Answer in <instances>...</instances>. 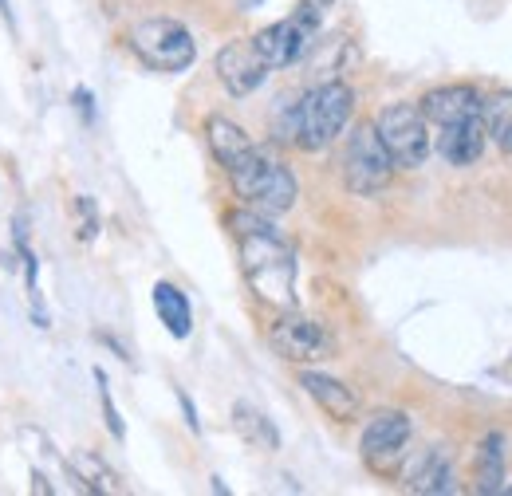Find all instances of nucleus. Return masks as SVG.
I'll return each instance as SVG.
<instances>
[{
  "label": "nucleus",
  "instance_id": "nucleus-1",
  "mask_svg": "<svg viewBox=\"0 0 512 496\" xmlns=\"http://www.w3.org/2000/svg\"><path fill=\"white\" fill-rule=\"evenodd\" d=\"M229 229L241 248V272L249 280L260 304L280 311L296 308V248L284 241V233L272 225V217L256 213V209H241L229 213Z\"/></svg>",
  "mask_w": 512,
  "mask_h": 496
},
{
  "label": "nucleus",
  "instance_id": "nucleus-2",
  "mask_svg": "<svg viewBox=\"0 0 512 496\" xmlns=\"http://www.w3.org/2000/svg\"><path fill=\"white\" fill-rule=\"evenodd\" d=\"M229 182L237 189V197H241L249 209L264 213V217L288 213V209L296 205V197H300L296 174H292L280 158H272L268 150H260V146H253V154H249L241 166L229 170Z\"/></svg>",
  "mask_w": 512,
  "mask_h": 496
},
{
  "label": "nucleus",
  "instance_id": "nucleus-3",
  "mask_svg": "<svg viewBox=\"0 0 512 496\" xmlns=\"http://www.w3.org/2000/svg\"><path fill=\"white\" fill-rule=\"evenodd\" d=\"M355 111V91L339 79H327L320 87H312L300 103H296V146L308 154L327 150L351 123Z\"/></svg>",
  "mask_w": 512,
  "mask_h": 496
},
{
  "label": "nucleus",
  "instance_id": "nucleus-4",
  "mask_svg": "<svg viewBox=\"0 0 512 496\" xmlns=\"http://www.w3.org/2000/svg\"><path fill=\"white\" fill-rule=\"evenodd\" d=\"M130 52L138 63H146L150 71L162 75H182L197 60V44H193L190 28L170 20V16H154L130 28Z\"/></svg>",
  "mask_w": 512,
  "mask_h": 496
},
{
  "label": "nucleus",
  "instance_id": "nucleus-5",
  "mask_svg": "<svg viewBox=\"0 0 512 496\" xmlns=\"http://www.w3.org/2000/svg\"><path fill=\"white\" fill-rule=\"evenodd\" d=\"M390 178H394V158L386 154L379 130L375 123H359L343 146V186L355 197H375L390 186Z\"/></svg>",
  "mask_w": 512,
  "mask_h": 496
},
{
  "label": "nucleus",
  "instance_id": "nucleus-6",
  "mask_svg": "<svg viewBox=\"0 0 512 496\" xmlns=\"http://www.w3.org/2000/svg\"><path fill=\"white\" fill-rule=\"evenodd\" d=\"M375 130L383 138L386 154L394 158V170H418L426 166L434 142H430V123L422 115V107L414 103H390L379 111Z\"/></svg>",
  "mask_w": 512,
  "mask_h": 496
},
{
  "label": "nucleus",
  "instance_id": "nucleus-7",
  "mask_svg": "<svg viewBox=\"0 0 512 496\" xmlns=\"http://www.w3.org/2000/svg\"><path fill=\"white\" fill-rule=\"evenodd\" d=\"M316 32H320V8L312 0H304V4H296L292 16H284V20L268 24L264 32H256L253 44L256 52L268 60V67L276 71V67H292L296 60H304L312 40H316Z\"/></svg>",
  "mask_w": 512,
  "mask_h": 496
},
{
  "label": "nucleus",
  "instance_id": "nucleus-8",
  "mask_svg": "<svg viewBox=\"0 0 512 496\" xmlns=\"http://www.w3.org/2000/svg\"><path fill=\"white\" fill-rule=\"evenodd\" d=\"M268 343H272V351H276L280 359H288V363H320V359L331 355L327 331H323L316 319L300 315V311H284V315L272 323Z\"/></svg>",
  "mask_w": 512,
  "mask_h": 496
},
{
  "label": "nucleus",
  "instance_id": "nucleus-9",
  "mask_svg": "<svg viewBox=\"0 0 512 496\" xmlns=\"http://www.w3.org/2000/svg\"><path fill=\"white\" fill-rule=\"evenodd\" d=\"M268 60L256 52L253 40H233L217 52V79L225 83V91L233 99H249L256 87L268 79Z\"/></svg>",
  "mask_w": 512,
  "mask_h": 496
},
{
  "label": "nucleus",
  "instance_id": "nucleus-10",
  "mask_svg": "<svg viewBox=\"0 0 512 496\" xmlns=\"http://www.w3.org/2000/svg\"><path fill=\"white\" fill-rule=\"evenodd\" d=\"M410 430H414L410 426V414H402V410H379L367 422V430H363V457L375 469H386V461L402 457V449L410 441Z\"/></svg>",
  "mask_w": 512,
  "mask_h": 496
},
{
  "label": "nucleus",
  "instance_id": "nucleus-11",
  "mask_svg": "<svg viewBox=\"0 0 512 496\" xmlns=\"http://www.w3.org/2000/svg\"><path fill=\"white\" fill-rule=\"evenodd\" d=\"M422 115L430 126H449L461 119H477L481 115V95L469 83H446L422 95Z\"/></svg>",
  "mask_w": 512,
  "mask_h": 496
},
{
  "label": "nucleus",
  "instance_id": "nucleus-12",
  "mask_svg": "<svg viewBox=\"0 0 512 496\" xmlns=\"http://www.w3.org/2000/svg\"><path fill=\"white\" fill-rule=\"evenodd\" d=\"M485 142H489V134H485L481 115H477V119H461V123L438 126L434 150L446 158L449 166H473V162L485 154Z\"/></svg>",
  "mask_w": 512,
  "mask_h": 496
},
{
  "label": "nucleus",
  "instance_id": "nucleus-13",
  "mask_svg": "<svg viewBox=\"0 0 512 496\" xmlns=\"http://www.w3.org/2000/svg\"><path fill=\"white\" fill-rule=\"evenodd\" d=\"M300 386L316 398V406L327 418H335V422H355L359 418V394L347 382H339V378L323 371H300Z\"/></svg>",
  "mask_w": 512,
  "mask_h": 496
},
{
  "label": "nucleus",
  "instance_id": "nucleus-14",
  "mask_svg": "<svg viewBox=\"0 0 512 496\" xmlns=\"http://www.w3.org/2000/svg\"><path fill=\"white\" fill-rule=\"evenodd\" d=\"M205 138H209V150H213V158L221 162L225 174H229L233 166H241L256 146L253 138L233 123V119H225V115H209V119H205Z\"/></svg>",
  "mask_w": 512,
  "mask_h": 496
},
{
  "label": "nucleus",
  "instance_id": "nucleus-15",
  "mask_svg": "<svg viewBox=\"0 0 512 496\" xmlns=\"http://www.w3.org/2000/svg\"><path fill=\"white\" fill-rule=\"evenodd\" d=\"M406 489L422 496L457 493V477H453V465H449L446 449H430L422 461H414V469L406 473Z\"/></svg>",
  "mask_w": 512,
  "mask_h": 496
},
{
  "label": "nucleus",
  "instance_id": "nucleus-16",
  "mask_svg": "<svg viewBox=\"0 0 512 496\" xmlns=\"http://www.w3.org/2000/svg\"><path fill=\"white\" fill-rule=\"evenodd\" d=\"M154 311H158V319L166 323V331H170L174 339H186L193 331L190 300H186V292L174 288L170 280H158V284H154Z\"/></svg>",
  "mask_w": 512,
  "mask_h": 496
},
{
  "label": "nucleus",
  "instance_id": "nucleus-17",
  "mask_svg": "<svg viewBox=\"0 0 512 496\" xmlns=\"http://www.w3.org/2000/svg\"><path fill=\"white\" fill-rule=\"evenodd\" d=\"M473 481H477V493L493 496L501 493L505 485V437L489 434L477 449V465H473Z\"/></svg>",
  "mask_w": 512,
  "mask_h": 496
},
{
  "label": "nucleus",
  "instance_id": "nucleus-18",
  "mask_svg": "<svg viewBox=\"0 0 512 496\" xmlns=\"http://www.w3.org/2000/svg\"><path fill=\"white\" fill-rule=\"evenodd\" d=\"M233 426H237V434L245 437L253 449H264V453H276L280 449V430L268 422V414H260L249 402H237L233 406Z\"/></svg>",
  "mask_w": 512,
  "mask_h": 496
},
{
  "label": "nucleus",
  "instance_id": "nucleus-19",
  "mask_svg": "<svg viewBox=\"0 0 512 496\" xmlns=\"http://www.w3.org/2000/svg\"><path fill=\"white\" fill-rule=\"evenodd\" d=\"M481 123H485L489 142H497V150L512 154V91H497L481 99Z\"/></svg>",
  "mask_w": 512,
  "mask_h": 496
},
{
  "label": "nucleus",
  "instance_id": "nucleus-20",
  "mask_svg": "<svg viewBox=\"0 0 512 496\" xmlns=\"http://www.w3.org/2000/svg\"><path fill=\"white\" fill-rule=\"evenodd\" d=\"M75 473H79V481H83L91 493H123L119 477H115L99 457H91V453H79V457H75Z\"/></svg>",
  "mask_w": 512,
  "mask_h": 496
},
{
  "label": "nucleus",
  "instance_id": "nucleus-21",
  "mask_svg": "<svg viewBox=\"0 0 512 496\" xmlns=\"http://www.w3.org/2000/svg\"><path fill=\"white\" fill-rule=\"evenodd\" d=\"M95 382H99V402H103V418H107V430L111 437H127V426H123V418H119V410H115V402H111V386H107V374L95 371Z\"/></svg>",
  "mask_w": 512,
  "mask_h": 496
},
{
  "label": "nucleus",
  "instance_id": "nucleus-22",
  "mask_svg": "<svg viewBox=\"0 0 512 496\" xmlns=\"http://www.w3.org/2000/svg\"><path fill=\"white\" fill-rule=\"evenodd\" d=\"M79 213H83V229H79V241H95L99 233V221H95V205L87 197H79Z\"/></svg>",
  "mask_w": 512,
  "mask_h": 496
},
{
  "label": "nucleus",
  "instance_id": "nucleus-23",
  "mask_svg": "<svg viewBox=\"0 0 512 496\" xmlns=\"http://www.w3.org/2000/svg\"><path fill=\"white\" fill-rule=\"evenodd\" d=\"M178 402H182V414H186V422H190L193 434H201V422H197V410H193L190 394H178Z\"/></svg>",
  "mask_w": 512,
  "mask_h": 496
},
{
  "label": "nucleus",
  "instance_id": "nucleus-24",
  "mask_svg": "<svg viewBox=\"0 0 512 496\" xmlns=\"http://www.w3.org/2000/svg\"><path fill=\"white\" fill-rule=\"evenodd\" d=\"M0 16H4V24L12 28V8H8V0H0Z\"/></svg>",
  "mask_w": 512,
  "mask_h": 496
},
{
  "label": "nucleus",
  "instance_id": "nucleus-25",
  "mask_svg": "<svg viewBox=\"0 0 512 496\" xmlns=\"http://www.w3.org/2000/svg\"><path fill=\"white\" fill-rule=\"evenodd\" d=\"M264 0H241V8H260Z\"/></svg>",
  "mask_w": 512,
  "mask_h": 496
},
{
  "label": "nucleus",
  "instance_id": "nucleus-26",
  "mask_svg": "<svg viewBox=\"0 0 512 496\" xmlns=\"http://www.w3.org/2000/svg\"><path fill=\"white\" fill-rule=\"evenodd\" d=\"M509 493H512V485H509Z\"/></svg>",
  "mask_w": 512,
  "mask_h": 496
}]
</instances>
